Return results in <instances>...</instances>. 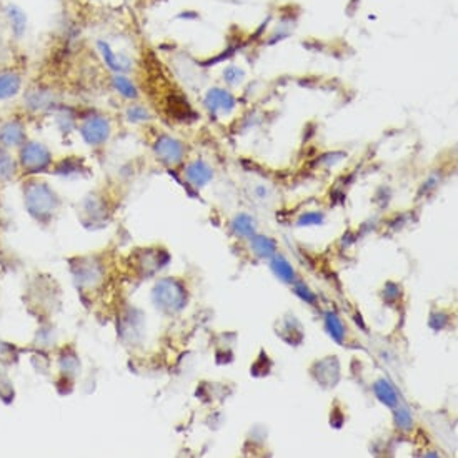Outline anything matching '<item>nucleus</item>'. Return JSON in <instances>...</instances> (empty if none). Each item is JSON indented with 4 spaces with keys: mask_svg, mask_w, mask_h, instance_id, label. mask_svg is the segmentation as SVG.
<instances>
[{
    "mask_svg": "<svg viewBox=\"0 0 458 458\" xmlns=\"http://www.w3.org/2000/svg\"><path fill=\"white\" fill-rule=\"evenodd\" d=\"M187 177L190 179L192 183L202 187V185H205L210 179H212V170H210L205 163L198 160V162H194L189 167V170H187Z\"/></svg>",
    "mask_w": 458,
    "mask_h": 458,
    "instance_id": "obj_9",
    "label": "nucleus"
},
{
    "mask_svg": "<svg viewBox=\"0 0 458 458\" xmlns=\"http://www.w3.org/2000/svg\"><path fill=\"white\" fill-rule=\"evenodd\" d=\"M253 250L257 252V255L260 257H272L275 253V242H272L270 238L258 237L252 240Z\"/></svg>",
    "mask_w": 458,
    "mask_h": 458,
    "instance_id": "obj_11",
    "label": "nucleus"
},
{
    "mask_svg": "<svg viewBox=\"0 0 458 458\" xmlns=\"http://www.w3.org/2000/svg\"><path fill=\"white\" fill-rule=\"evenodd\" d=\"M15 172V163L12 160L10 155H7L5 152L0 150V180H9L14 177Z\"/></svg>",
    "mask_w": 458,
    "mask_h": 458,
    "instance_id": "obj_16",
    "label": "nucleus"
},
{
    "mask_svg": "<svg viewBox=\"0 0 458 458\" xmlns=\"http://www.w3.org/2000/svg\"><path fill=\"white\" fill-rule=\"evenodd\" d=\"M233 229L235 232L242 235V237H250V235L255 232V224H253L252 218L247 217V215H240V217H237V220L233 222Z\"/></svg>",
    "mask_w": 458,
    "mask_h": 458,
    "instance_id": "obj_13",
    "label": "nucleus"
},
{
    "mask_svg": "<svg viewBox=\"0 0 458 458\" xmlns=\"http://www.w3.org/2000/svg\"><path fill=\"white\" fill-rule=\"evenodd\" d=\"M21 162L25 170L29 172H38L44 170V168L50 163V154L49 150L41 144H25L22 148Z\"/></svg>",
    "mask_w": 458,
    "mask_h": 458,
    "instance_id": "obj_2",
    "label": "nucleus"
},
{
    "mask_svg": "<svg viewBox=\"0 0 458 458\" xmlns=\"http://www.w3.org/2000/svg\"><path fill=\"white\" fill-rule=\"evenodd\" d=\"M21 89V77L15 72H2L0 73V99H9L14 97Z\"/></svg>",
    "mask_w": 458,
    "mask_h": 458,
    "instance_id": "obj_8",
    "label": "nucleus"
},
{
    "mask_svg": "<svg viewBox=\"0 0 458 458\" xmlns=\"http://www.w3.org/2000/svg\"><path fill=\"white\" fill-rule=\"evenodd\" d=\"M108 122L105 119H100V117H95V119H89L87 122L82 125V137L85 139V142L90 144V146H99V144H104L105 140L108 139Z\"/></svg>",
    "mask_w": 458,
    "mask_h": 458,
    "instance_id": "obj_3",
    "label": "nucleus"
},
{
    "mask_svg": "<svg viewBox=\"0 0 458 458\" xmlns=\"http://www.w3.org/2000/svg\"><path fill=\"white\" fill-rule=\"evenodd\" d=\"M155 152L157 155H159V159L162 160L163 163H168V165L179 163L183 157L182 144L167 135L160 137V140L155 146Z\"/></svg>",
    "mask_w": 458,
    "mask_h": 458,
    "instance_id": "obj_5",
    "label": "nucleus"
},
{
    "mask_svg": "<svg viewBox=\"0 0 458 458\" xmlns=\"http://www.w3.org/2000/svg\"><path fill=\"white\" fill-rule=\"evenodd\" d=\"M127 115H128V119L132 120V122H142V120L148 119V112L142 107H130V108H128Z\"/></svg>",
    "mask_w": 458,
    "mask_h": 458,
    "instance_id": "obj_19",
    "label": "nucleus"
},
{
    "mask_svg": "<svg viewBox=\"0 0 458 458\" xmlns=\"http://www.w3.org/2000/svg\"><path fill=\"white\" fill-rule=\"evenodd\" d=\"M187 297L183 288L172 280H165L157 285L155 288V302L162 305L163 310H180L185 304Z\"/></svg>",
    "mask_w": 458,
    "mask_h": 458,
    "instance_id": "obj_1",
    "label": "nucleus"
},
{
    "mask_svg": "<svg viewBox=\"0 0 458 458\" xmlns=\"http://www.w3.org/2000/svg\"><path fill=\"white\" fill-rule=\"evenodd\" d=\"M375 393H377V397L389 407L397 405V393H395V390L391 389L389 382L378 380L375 383Z\"/></svg>",
    "mask_w": 458,
    "mask_h": 458,
    "instance_id": "obj_10",
    "label": "nucleus"
},
{
    "mask_svg": "<svg viewBox=\"0 0 458 458\" xmlns=\"http://www.w3.org/2000/svg\"><path fill=\"white\" fill-rule=\"evenodd\" d=\"M297 292H299L300 297L307 299L308 302H313V297L310 295V292H308V288H305V287H302V285H299V287H297Z\"/></svg>",
    "mask_w": 458,
    "mask_h": 458,
    "instance_id": "obj_22",
    "label": "nucleus"
},
{
    "mask_svg": "<svg viewBox=\"0 0 458 458\" xmlns=\"http://www.w3.org/2000/svg\"><path fill=\"white\" fill-rule=\"evenodd\" d=\"M395 420H397V424L400 428H409V426L412 425V417H410V413L407 412V410H400V412H397Z\"/></svg>",
    "mask_w": 458,
    "mask_h": 458,
    "instance_id": "obj_20",
    "label": "nucleus"
},
{
    "mask_svg": "<svg viewBox=\"0 0 458 458\" xmlns=\"http://www.w3.org/2000/svg\"><path fill=\"white\" fill-rule=\"evenodd\" d=\"M205 105L214 113H227L235 107V99L222 89H212L205 97Z\"/></svg>",
    "mask_w": 458,
    "mask_h": 458,
    "instance_id": "obj_6",
    "label": "nucleus"
},
{
    "mask_svg": "<svg viewBox=\"0 0 458 458\" xmlns=\"http://www.w3.org/2000/svg\"><path fill=\"white\" fill-rule=\"evenodd\" d=\"M113 84H115V89L119 90L124 97H127V99H134V97L137 95V90L134 87V84H132L128 78H125L122 76H117L115 78H113Z\"/></svg>",
    "mask_w": 458,
    "mask_h": 458,
    "instance_id": "obj_17",
    "label": "nucleus"
},
{
    "mask_svg": "<svg viewBox=\"0 0 458 458\" xmlns=\"http://www.w3.org/2000/svg\"><path fill=\"white\" fill-rule=\"evenodd\" d=\"M244 70H240L238 67H229V69H225V72H224V77H225V82H229V84H232V85H237V84H240L242 82V78H244Z\"/></svg>",
    "mask_w": 458,
    "mask_h": 458,
    "instance_id": "obj_18",
    "label": "nucleus"
},
{
    "mask_svg": "<svg viewBox=\"0 0 458 458\" xmlns=\"http://www.w3.org/2000/svg\"><path fill=\"white\" fill-rule=\"evenodd\" d=\"M29 209L32 215H49L47 212L54 209V194L47 185H35L29 195Z\"/></svg>",
    "mask_w": 458,
    "mask_h": 458,
    "instance_id": "obj_4",
    "label": "nucleus"
},
{
    "mask_svg": "<svg viewBox=\"0 0 458 458\" xmlns=\"http://www.w3.org/2000/svg\"><path fill=\"white\" fill-rule=\"evenodd\" d=\"M272 267H273V270H275L277 275H279L284 282H292L293 277H295V273H293V268L290 267V264H288L285 258L277 257L275 260L272 262Z\"/></svg>",
    "mask_w": 458,
    "mask_h": 458,
    "instance_id": "obj_12",
    "label": "nucleus"
},
{
    "mask_svg": "<svg viewBox=\"0 0 458 458\" xmlns=\"http://www.w3.org/2000/svg\"><path fill=\"white\" fill-rule=\"evenodd\" d=\"M99 47L102 49V54H104V58H105V62H107L108 67H111L112 70H117V72H122V70H127V65H124L122 62H120V58L112 52L111 47L105 45V44H102V42L99 44Z\"/></svg>",
    "mask_w": 458,
    "mask_h": 458,
    "instance_id": "obj_14",
    "label": "nucleus"
},
{
    "mask_svg": "<svg viewBox=\"0 0 458 458\" xmlns=\"http://www.w3.org/2000/svg\"><path fill=\"white\" fill-rule=\"evenodd\" d=\"M327 328L328 332H330V335L334 336L336 342H342L343 340V332H345V328H343L342 322L339 320V317L334 315V313H328L327 315Z\"/></svg>",
    "mask_w": 458,
    "mask_h": 458,
    "instance_id": "obj_15",
    "label": "nucleus"
},
{
    "mask_svg": "<svg viewBox=\"0 0 458 458\" xmlns=\"http://www.w3.org/2000/svg\"><path fill=\"white\" fill-rule=\"evenodd\" d=\"M23 140V127L19 122L3 124L0 128V142L5 147H14L22 144Z\"/></svg>",
    "mask_w": 458,
    "mask_h": 458,
    "instance_id": "obj_7",
    "label": "nucleus"
},
{
    "mask_svg": "<svg viewBox=\"0 0 458 458\" xmlns=\"http://www.w3.org/2000/svg\"><path fill=\"white\" fill-rule=\"evenodd\" d=\"M320 220H322V217H319V215H317V217H312V215H305V217L300 218V224H307V225L319 224Z\"/></svg>",
    "mask_w": 458,
    "mask_h": 458,
    "instance_id": "obj_21",
    "label": "nucleus"
}]
</instances>
